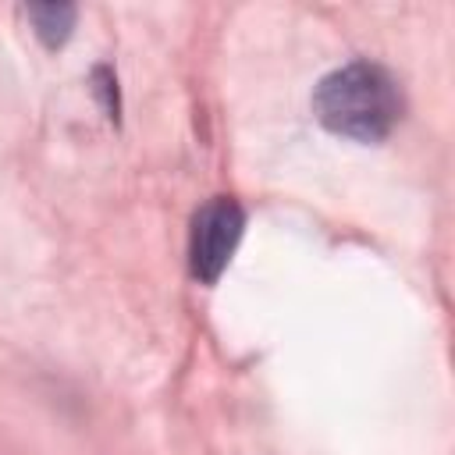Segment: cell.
<instances>
[{"instance_id":"6da1fadb","label":"cell","mask_w":455,"mask_h":455,"mask_svg":"<svg viewBox=\"0 0 455 455\" xmlns=\"http://www.w3.org/2000/svg\"><path fill=\"white\" fill-rule=\"evenodd\" d=\"M313 110L323 128L355 142H380L402 117L398 82L370 60H352L313 89Z\"/></svg>"},{"instance_id":"7a4b0ae2","label":"cell","mask_w":455,"mask_h":455,"mask_svg":"<svg viewBox=\"0 0 455 455\" xmlns=\"http://www.w3.org/2000/svg\"><path fill=\"white\" fill-rule=\"evenodd\" d=\"M242 228H245V213L231 196H213L196 210L192 235H188V267L196 281L213 284L224 274L242 238Z\"/></svg>"},{"instance_id":"3957f363","label":"cell","mask_w":455,"mask_h":455,"mask_svg":"<svg viewBox=\"0 0 455 455\" xmlns=\"http://www.w3.org/2000/svg\"><path fill=\"white\" fill-rule=\"evenodd\" d=\"M25 14H28V21L36 25V32H39V39L46 46H60L75 28V14L78 11L71 4H28Z\"/></svg>"}]
</instances>
